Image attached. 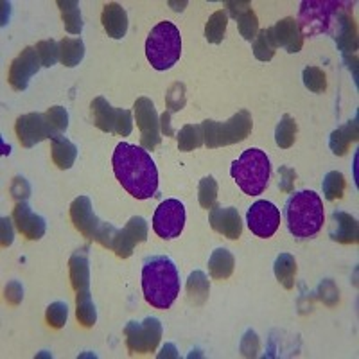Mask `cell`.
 <instances>
[{"instance_id": "obj_1", "label": "cell", "mask_w": 359, "mask_h": 359, "mask_svg": "<svg viewBox=\"0 0 359 359\" xmlns=\"http://www.w3.org/2000/svg\"><path fill=\"white\" fill-rule=\"evenodd\" d=\"M114 172L137 200H149L158 191V171L151 155L140 146L121 142L114 151Z\"/></svg>"}, {"instance_id": "obj_2", "label": "cell", "mask_w": 359, "mask_h": 359, "mask_svg": "<svg viewBox=\"0 0 359 359\" xmlns=\"http://www.w3.org/2000/svg\"><path fill=\"white\" fill-rule=\"evenodd\" d=\"M144 298L155 309H169L180 294V273L168 255L146 259L142 268Z\"/></svg>"}, {"instance_id": "obj_3", "label": "cell", "mask_w": 359, "mask_h": 359, "mask_svg": "<svg viewBox=\"0 0 359 359\" xmlns=\"http://www.w3.org/2000/svg\"><path fill=\"white\" fill-rule=\"evenodd\" d=\"M325 212L322 198L314 191H298L286 201V223L291 236L309 239L322 230Z\"/></svg>"}, {"instance_id": "obj_4", "label": "cell", "mask_w": 359, "mask_h": 359, "mask_svg": "<svg viewBox=\"0 0 359 359\" xmlns=\"http://www.w3.org/2000/svg\"><path fill=\"white\" fill-rule=\"evenodd\" d=\"M230 175L236 180L245 194L248 196H259L266 191L269 184V175H271V165L269 158L264 151L252 147L246 149L236 162L232 163Z\"/></svg>"}, {"instance_id": "obj_5", "label": "cell", "mask_w": 359, "mask_h": 359, "mask_svg": "<svg viewBox=\"0 0 359 359\" xmlns=\"http://www.w3.org/2000/svg\"><path fill=\"white\" fill-rule=\"evenodd\" d=\"M146 56L156 70H168L176 65L182 56V36L172 22H160L151 29L146 41Z\"/></svg>"}, {"instance_id": "obj_6", "label": "cell", "mask_w": 359, "mask_h": 359, "mask_svg": "<svg viewBox=\"0 0 359 359\" xmlns=\"http://www.w3.org/2000/svg\"><path fill=\"white\" fill-rule=\"evenodd\" d=\"M70 219L83 236L88 237V239H94L104 248L111 250L118 230L115 229L114 224L104 223V221L95 216L92 201L88 198L79 196L72 201V205H70Z\"/></svg>"}, {"instance_id": "obj_7", "label": "cell", "mask_w": 359, "mask_h": 359, "mask_svg": "<svg viewBox=\"0 0 359 359\" xmlns=\"http://www.w3.org/2000/svg\"><path fill=\"white\" fill-rule=\"evenodd\" d=\"M203 131V144L210 149L230 144L241 142L252 131V115L246 110L233 115L226 123H216V121H203L200 124Z\"/></svg>"}, {"instance_id": "obj_8", "label": "cell", "mask_w": 359, "mask_h": 359, "mask_svg": "<svg viewBox=\"0 0 359 359\" xmlns=\"http://www.w3.org/2000/svg\"><path fill=\"white\" fill-rule=\"evenodd\" d=\"M343 2L332 0H304L300 4L297 25L302 36H316L329 31L334 15L343 8Z\"/></svg>"}, {"instance_id": "obj_9", "label": "cell", "mask_w": 359, "mask_h": 359, "mask_svg": "<svg viewBox=\"0 0 359 359\" xmlns=\"http://www.w3.org/2000/svg\"><path fill=\"white\" fill-rule=\"evenodd\" d=\"M90 108H92V114H94L95 126L101 131L128 137L133 130L131 111L123 110V108H114L104 97H95Z\"/></svg>"}, {"instance_id": "obj_10", "label": "cell", "mask_w": 359, "mask_h": 359, "mask_svg": "<svg viewBox=\"0 0 359 359\" xmlns=\"http://www.w3.org/2000/svg\"><path fill=\"white\" fill-rule=\"evenodd\" d=\"M128 351L131 354L155 352L162 338V323L158 318H146L144 322H130L124 329Z\"/></svg>"}, {"instance_id": "obj_11", "label": "cell", "mask_w": 359, "mask_h": 359, "mask_svg": "<svg viewBox=\"0 0 359 359\" xmlns=\"http://www.w3.org/2000/svg\"><path fill=\"white\" fill-rule=\"evenodd\" d=\"M185 224V207L178 200H165L156 207L153 216V230L162 239L180 237Z\"/></svg>"}, {"instance_id": "obj_12", "label": "cell", "mask_w": 359, "mask_h": 359, "mask_svg": "<svg viewBox=\"0 0 359 359\" xmlns=\"http://www.w3.org/2000/svg\"><path fill=\"white\" fill-rule=\"evenodd\" d=\"M17 137L24 147H33L34 144L41 142L45 139L53 140L57 137L56 128L53 126L47 114H27L22 115L17 121Z\"/></svg>"}, {"instance_id": "obj_13", "label": "cell", "mask_w": 359, "mask_h": 359, "mask_svg": "<svg viewBox=\"0 0 359 359\" xmlns=\"http://www.w3.org/2000/svg\"><path fill=\"white\" fill-rule=\"evenodd\" d=\"M246 223L252 233L257 237L268 239L277 232L280 224V210L271 201H255L246 212Z\"/></svg>"}, {"instance_id": "obj_14", "label": "cell", "mask_w": 359, "mask_h": 359, "mask_svg": "<svg viewBox=\"0 0 359 359\" xmlns=\"http://www.w3.org/2000/svg\"><path fill=\"white\" fill-rule=\"evenodd\" d=\"M135 117H137V124L142 133L140 142H142L144 149L153 151L160 144V123L151 99L140 97L135 101Z\"/></svg>"}, {"instance_id": "obj_15", "label": "cell", "mask_w": 359, "mask_h": 359, "mask_svg": "<svg viewBox=\"0 0 359 359\" xmlns=\"http://www.w3.org/2000/svg\"><path fill=\"white\" fill-rule=\"evenodd\" d=\"M147 239V223L144 217L135 216L126 223L123 230H118L115 236V241L111 250L117 253V257L128 259L133 253V248L139 243H144Z\"/></svg>"}, {"instance_id": "obj_16", "label": "cell", "mask_w": 359, "mask_h": 359, "mask_svg": "<svg viewBox=\"0 0 359 359\" xmlns=\"http://www.w3.org/2000/svg\"><path fill=\"white\" fill-rule=\"evenodd\" d=\"M41 62L38 56L36 49L27 47L20 53L17 60H13L11 67H9V83L15 90H25L27 88L29 81L33 78L34 74L40 70Z\"/></svg>"}, {"instance_id": "obj_17", "label": "cell", "mask_w": 359, "mask_h": 359, "mask_svg": "<svg viewBox=\"0 0 359 359\" xmlns=\"http://www.w3.org/2000/svg\"><path fill=\"white\" fill-rule=\"evenodd\" d=\"M210 226L216 232L223 233L229 239H239L243 232L241 216L237 212V208L233 207H221V205H214L210 208Z\"/></svg>"}, {"instance_id": "obj_18", "label": "cell", "mask_w": 359, "mask_h": 359, "mask_svg": "<svg viewBox=\"0 0 359 359\" xmlns=\"http://www.w3.org/2000/svg\"><path fill=\"white\" fill-rule=\"evenodd\" d=\"M13 219H15L17 229L31 241H36V239L43 237L45 219L31 210L27 201H18L15 210H13Z\"/></svg>"}, {"instance_id": "obj_19", "label": "cell", "mask_w": 359, "mask_h": 359, "mask_svg": "<svg viewBox=\"0 0 359 359\" xmlns=\"http://www.w3.org/2000/svg\"><path fill=\"white\" fill-rule=\"evenodd\" d=\"M338 31H336V43L341 53H355L358 49V27L352 13L347 8L338 11Z\"/></svg>"}, {"instance_id": "obj_20", "label": "cell", "mask_w": 359, "mask_h": 359, "mask_svg": "<svg viewBox=\"0 0 359 359\" xmlns=\"http://www.w3.org/2000/svg\"><path fill=\"white\" fill-rule=\"evenodd\" d=\"M271 31H273L277 47L280 45V47H284V49L291 54L298 53V50L302 49L304 36L302 33H300V29H298L294 18H284V20L277 22V24L271 27Z\"/></svg>"}, {"instance_id": "obj_21", "label": "cell", "mask_w": 359, "mask_h": 359, "mask_svg": "<svg viewBox=\"0 0 359 359\" xmlns=\"http://www.w3.org/2000/svg\"><path fill=\"white\" fill-rule=\"evenodd\" d=\"M358 221L352 217L351 214L336 210L332 212V223H331V236L332 241L341 243V245H351V243H358Z\"/></svg>"}, {"instance_id": "obj_22", "label": "cell", "mask_w": 359, "mask_h": 359, "mask_svg": "<svg viewBox=\"0 0 359 359\" xmlns=\"http://www.w3.org/2000/svg\"><path fill=\"white\" fill-rule=\"evenodd\" d=\"M102 27L108 33V36L114 40H121L128 31V15L123 8L115 2L104 6L102 9Z\"/></svg>"}, {"instance_id": "obj_23", "label": "cell", "mask_w": 359, "mask_h": 359, "mask_svg": "<svg viewBox=\"0 0 359 359\" xmlns=\"http://www.w3.org/2000/svg\"><path fill=\"white\" fill-rule=\"evenodd\" d=\"M70 282L76 293L90 291V268H88V248H81L70 257Z\"/></svg>"}, {"instance_id": "obj_24", "label": "cell", "mask_w": 359, "mask_h": 359, "mask_svg": "<svg viewBox=\"0 0 359 359\" xmlns=\"http://www.w3.org/2000/svg\"><path fill=\"white\" fill-rule=\"evenodd\" d=\"M358 117L351 123H347L345 126L338 128L336 131H332L331 140H329V146H331L332 153L334 155H345L348 151V147L352 146V142L358 140Z\"/></svg>"}, {"instance_id": "obj_25", "label": "cell", "mask_w": 359, "mask_h": 359, "mask_svg": "<svg viewBox=\"0 0 359 359\" xmlns=\"http://www.w3.org/2000/svg\"><path fill=\"white\" fill-rule=\"evenodd\" d=\"M233 255L226 248H217L214 250L210 259H208V271L216 280H224L233 273Z\"/></svg>"}, {"instance_id": "obj_26", "label": "cell", "mask_w": 359, "mask_h": 359, "mask_svg": "<svg viewBox=\"0 0 359 359\" xmlns=\"http://www.w3.org/2000/svg\"><path fill=\"white\" fill-rule=\"evenodd\" d=\"M78 156V147L74 146L67 137L57 135L53 139V160L60 169H70Z\"/></svg>"}, {"instance_id": "obj_27", "label": "cell", "mask_w": 359, "mask_h": 359, "mask_svg": "<svg viewBox=\"0 0 359 359\" xmlns=\"http://www.w3.org/2000/svg\"><path fill=\"white\" fill-rule=\"evenodd\" d=\"M85 57V43L79 38H63L60 41V60L65 67H76Z\"/></svg>"}, {"instance_id": "obj_28", "label": "cell", "mask_w": 359, "mask_h": 359, "mask_svg": "<svg viewBox=\"0 0 359 359\" xmlns=\"http://www.w3.org/2000/svg\"><path fill=\"white\" fill-rule=\"evenodd\" d=\"M60 11H62L63 24L70 34H79L83 31V18L79 11V4L76 0H57Z\"/></svg>"}, {"instance_id": "obj_29", "label": "cell", "mask_w": 359, "mask_h": 359, "mask_svg": "<svg viewBox=\"0 0 359 359\" xmlns=\"http://www.w3.org/2000/svg\"><path fill=\"white\" fill-rule=\"evenodd\" d=\"M275 277L286 290L294 286V273H297V261L290 253H280L275 261Z\"/></svg>"}, {"instance_id": "obj_30", "label": "cell", "mask_w": 359, "mask_h": 359, "mask_svg": "<svg viewBox=\"0 0 359 359\" xmlns=\"http://www.w3.org/2000/svg\"><path fill=\"white\" fill-rule=\"evenodd\" d=\"M226 24H229V13L224 9H219L208 18L207 25H205V38L210 43H221L224 38V31H226Z\"/></svg>"}, {"instance_id": "obj_31", "label": "cell", "mask_w": 359, "mask_h": 359, "mask_svg": "<svg viewBox=\"0 0 359 359\" xmlns=\"http://www.w3.org/2000/svg\"><path fill=\"white\" fill-rule=\"evenodd\" d=\"M76 316H78L79 323L83 327H92L97 320V311H95L90 291H83V293L76 294Z\"/></svg>"}, {"instance_id": "obj_32", "label": "cell", "mask_w": 359, "mask_h": 359, "mask_svg": "<svg viewBox=\"0 0 359 359\" xmlns=\"http://www.w3.org/2000/svg\"><path fill=\"white\" fill-rule=\"evenodd\" d=\"M275 49H277V41H275L273 31L271 27L262 29L261 33L255 36V43H253V54L261 62H269L273 57Z\"/></svg>"}, {"instance_id": "obj_33", "label": "cell", "mask_w": 359, "mask_h": 359, "mask_svg": "<svg viewBox=\"0 0 359 359\" xmlns=\"http://www.w3.org/2000/svg\"><path fill=\"white\" fill-rule=\"evenodd\" d=\"M187 294L194 306H201L208 297V280L203 271H194L187 280Z\"/></svg>"}, {"instance_id": "obj_34", "label": "cell", "mask_w": 359, "mask_h": 359, "mask_svg": "<svg viewBox=\"0 0 359 359\" xmlns=\"http://www.w3.org/2000/svg\"><path fill=\"white\" fill-rule=\"evenodd\" d=\"M294 139H297V123H294L293 117L284 115L280 123H278L277 130H275L277 146L282 147V149H287V147L293 146Z\"/></svg>"}, {"instance_id": "obj_35", "label": "cell", "mask_w": 359, "mask_h": 359, "mask_svg": "<svg viewBox=\"0 0 359 359\" xmlns=\"http://www.w3.org/2000/svg\"><path fill=\"white\" fill-rule=\"evenodd\" d=\"M203 144V131L201 126H184L178 133V147L180 151H192Z\"/></svg>"}, {"instance_id": "obj_36", "label": "cell", "mask_w": 359, "mask_h": 359, "mask_svg": "<svg viewBox=\"0 0 359 359\" xmlns=\"http://www.w3.org/2000/svg\"><path fill=\"white\" fill-rule=\"evenodd\" d=\"M323 196L329 201H334L343 198V192H345V178H343L341 172L331 171L327 172L325 178H323Z\"/></svg>"}, {"instance_id": "obj_37", "label": "cell", "mask_w": 359, "mask_h": 359, "mask_svg": "<svg viewBox=\"0 0 359 359\" xmlns=\"http://www.w3.org/2000/svg\"><path fill=\"white\" fill-rule=\"evenodd\" d=\"M236 20L237 24H239V33H241V36L248 41L255 40L259 31V20L257 15L253 13V9L248 8L245 13H241Z\"/></svg>"}, {"instance_id": "obj_38", "label": "cell", "mask_w": 359, "mask_h": 359, "mask_svg": "<svg viewBox=\"0 0 359 359\" xmlns=\"http://www.w3.org/2000/svg\"><path fill=\"white\" fill-rule=\"evenodd\" d=\"M198 198H200V205L203 208H212L216 205L217 198V182L212 176H207L200 182V189H198Z\"/></svg>"}, {"instance_id": "obj_39", "label": "cell", "mask_w": 359, "mask_h": 359, "mask_svg": "<svg viewBox=\"0 0 359 359\" xmlns=\"http://www.w3.org/2000/svg\"><path fill=\"white\" fill-rule=\"evenodd\" d=\"M34 49H36L38 56H40L41 67H53L60 60V43H56L54 40L40 41Z\"/></svg>"}, {"instance_id": "obj_40", "label": "cell", "mask_w": 359, "mask_h": 359, "mask_svg": "<svg viewBox=\"0 0 359 359\" xmlns=\"http://www.w3.org/2000/svg\"><path fill=\"white\" fill-rule=\"evenodd\" d=\"M304 85H306V88H309L311 92H316V94L323 92V90L327 88V78L325 74H323V70L316 69V67H307V69L304 70Z\"/></svg>"}, {"instance_id": "obj_41", "label": "cell", "mask_w": 359, "mask_h": 359, "mask_svg": "<svg viewBox=\"0 0 359 359\" xmlns=\"http://www.w3.org/2000/svg\"><path fill=\"white\" fill-rule=\"evenodd\" d=\"M67 316H69V307L65 302H54L47 307V313H45V318L47 323L54 329H62L67 323Z\"/></svg>"}, {"instance_id": "obj_42", "label": "cell", "mask_w": 359, "mask_h": 359, "mask_svg": "<svg viewBox=\"0 0 359 359\" xmlns=\"http://www.w3.org/2000/svg\"><path fill=\"white\" fill-rule=\"evenodd\" d=\"M165 102H168V111H178L185 107V86L182 83H175L165 94Z\"/></svg>"}, {"instance_id": "obj_43", "label": "cell", "mask_w": 359, "mask_h": 359, "mask_svg": "<svg viewBox=\"0 0 359 359\" xmlns=\"http://www.w3.org/2000/svg\"><path fill=\"white\" fill-rule=\"evenodd\" d=\"M47 115H49L50 123H53V126L56 128V131L60 135L69 128V114H67V110L63 107H53L47 111Z\"/></svg>"}, {"instance_id": "obj_44", "label": "cell", "mask_w": 359, "mask_h": 359, "mask_svg": "<svg viewBox=\"0 0 359 359\" xmlns=\"http://www.w3.org/2000/svg\"><path fill=\"white\" fill-rule=\"evenodd\" d=\"M11 194L17 198L18 201H27V198L31 196V187H29L27 180L22 178V176H17V178L13 180Z\"/></svg>"}, {"instance_id": "obj_45", "label": "cell", "mask_w": 359, "mask_h": 359, "mask_svg": "<svg viewBox=\"0 0 359 359\" xmlns=\"http://www.w3.org/2000/svg\"><path fill=\"white\" fill-rule=\"evenodd\" d=\"M22 297H24V290H22L20 282L13 280L11 284H8L6 287V300L13 306H17V304L22 302Z\"/></svg>"}, {"instance_id": "obj_46", "label": "cell", "mask_w": 359, "mask_h": 359, "mask_svg": "<svg viewBox=\"0 0 359 359\" xmlns=\"http://www.w3.org/2000/svg\"><path fill=\"white\" fill-rule=\"evenodd\" d=\"M278 172H280V182H278V187H280V191H284V192L293 191V182H294V178H297V172L290 168H280V171Z\"/></svg>"}, {"instance_id": "obj_47", "label": "cell", "mask_w": 359, "mask_h": 359, "mask_svg": "<svg viewBox=\"0 0 359 359\" xmlns=\"http://www.w3.org/2000/svg\"><path fill=\"white\" fill-rule=\"evenodd\" d=\"M13 243V229L11 221L8 217H2V246H9Z\"/></svg>"}, {"instance_id": "obj_48", "label": "cell", "mask_w": 359, "mask_h": 359, "mask_svg": "<svg viewBox=\"0 0 359 359\" xmlns=\"http://www.w3.org/2000/svg\"><path fill=\"white\" fill-rule=\"evenodd\" d=\"M160 128H162V133L165 135V137H172V135H175V131H172L171 128V111H165V114L160 117Z\"/></svg>"}, {"instance_id": "obj_49", "label": "cell", "mask_w": 359, "mask_h": 359, "mask_svg": "<svg viewBox=\"0 0 359 359\" xmlns=\"http://www.w3.org/2000/svg\"><path fill=\"white\" fill-rule=\"evenodd\" d=\"M226 6L230 9V15L233 18H237L241 13H245L250 8V2H226Z\"/></svg>"}]
</instances>
